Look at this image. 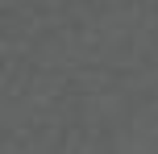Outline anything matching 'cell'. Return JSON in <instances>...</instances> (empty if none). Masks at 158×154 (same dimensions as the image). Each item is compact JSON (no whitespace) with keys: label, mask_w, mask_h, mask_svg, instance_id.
<instances>
[]
</instances>
